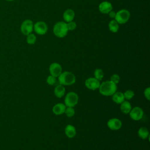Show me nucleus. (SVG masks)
Segmentation results:
<instances>
[{"mask_svg":"<svg viewBox=\"0 0 150 150\" xmlns=\"http://www.w3.org/2000/svg\"><path fill=\"white\" fill-rule=\"evenodd\" d=\"M144 94L145 97L148 100H149V99H150V88L149 87H147L145 89Z\"/></svg>","mask_w":150,"mask_h":150,"instance_id":"28","label":"nucleus"},{"mask_svg":"<svg viewBox=\"0 0 150 150\" xmlns=\"http://www.w3.org/2000/svg\"><path fill=\"white\" fill-rule=\"evenodd\" d=\"M79 96L73 91L68 93L64 98V104L66 107H74L78 103Z\"/></svg>","mask_w":150,"mask_h":150,"instance_id":"5","label":"nucleus"},{"mask_svg":"<svg viewBox=\"0 0 150 150\" xmlns=\"http://www.w3.org/2000/svg\"><path fill=\"white\" fill-rule=\"evenodd\" d=\"M49 70L50 75L55 77H58L62 72V67L59 63L54 62L50 65Z\"/></svg>","mask_w":150,"mask_h":150,"instance_id":"10","label":"nucleus"},{"mask_svg":"<svg viewBox=\"0 0 150 150\" xmlns=\"http://www.w3.org/2000/svg\"><path fill=\"white\" fill-rule=\"evenodd\" d=\"M75 17V12L72 9H67L63 14V18L65 22H69L73 21Z\"/></svg>","mask_w":150,"mask_h":150,"instance_id":"13","label":"nucleus"},{"mask_svg":"<svg viewBox=\"0 0 150 150\" xmlns=\"http://www.w3.org/2000/svg\"><path fill=\"white\" fill-rule=\"evenodd\" d=\"M66 23H67V29L69 30H71V31L74 30L77 28V24L74 21H71V22H67Z\"/></svg>","mask_w":150,"mask_h":150,"instance_id":"26","label":"nucleus"},{"mask_svg":"<svg viewBox=\"0 0 150 150\" xmlns=\"http://www.w3.org/2000/svg\"><path fill=\"white\" fill-rule=\"evenodd\" d=\"M138 135L140 138L145 139L149 136V131L146 127H142L139 128L138 131Z\"/></svg>","mask_w":150,"mask_h":150,"instance_id":"19","label":"nucleus"},{"mask_svg":"<svg viewBox=\"0 0 150 150\" xmlns=\"http://www.w3.org/2000/svg\"><path fill=\"white\" fill-rule=\"evenodd\" d=\"M98 9L101 13L103 14H108L112 10V5L110 2L103 1L99 4Z\"/></svg>","mask_w":150,"mask_h":150,"instance_id":"12","label":"nucleus"},{"mask_svg":"<svg viewBox=\"0 0 150 150\" xmlns=\"http://www.w3.org/2000/svg\"><path fill=\"white\" fill-rule=\"evenodd\" d=\"M108 28L111 32L116 33L118 31L119 24L115 19H112L108 23Z\"/></svg>","mask_w":150,"mask_h":150,"instance_id":"20","label":"nucleus"},{"mask_svg":"<svg viewBox=\"0 0 150 150\" xmlns=\"http://www.w3.org/2000/svg\"><path fill=\"white\" fill-rule=\"evenodd\" d=\"M6 1H14V0H6Z\"/></svg>","mask_w":150,"mask_h":150,"instance_id":"30","label":"nucleus"},{"mask_svg":"<svg viewBox=\"0 0 150 150\" xmlns=\"http://www.w3.org/2000/svg\"><path fill=\"white\" fill-rule=\"evenodd\" d=\"M94 78L98 80H101L104 77L103 71L100 69H96L94 71Z\"/></svg>","mask_w":150,"mask_h":150,"instance_id":"21","label":"nucleus"},{"mask_svg":"<svg viewBox=\"0 0 150 150\" xmlns=\"http://www.w3.org/2000/svg\"><path fill=\"white\" fill-rule=\"evenodd\" d=\"M100 85V81L94 77H89L85 81L86 87L91 90H95L98 88Z\"/></svg>","mask_w":150,"mask_h":150,"instance_id":"9","label":"nucleus"},{"mask_svg":"<svg viewBox=\"0 0 150 150\" xmlns=\"http://www.w3.org/2000/svg\"><path fill=\"white\" fill-rule=\"evenodd\" d=\"M129 18V11L127 9H122L116 12V15L114 19L118 23V24H124L128 21Z\"/></svg>","mask_w":150,"mask_h":150,"instance_id":"4","label":"nucleus"},{"mask_svg":"<svg viewBox=\"0 0 150 150\" xmlns=\"http://www.w3.org/2000/svg\"><path fill=\"white\" fill-rule=\"evenodd\" d=\"M107 126L111 130H118L122 127V122L118 118H112L108 121Z\"/></svg>","mask_w":150,"mask_h":150,"instance_id":"11","label":"nucleus"},{"mask_svg":"<svg viewBox=\"0 0 150 150\" xmlns=\"http://www.w3.org/2000/svg\"><path fill=\"white\" fill-rule=\"evenodd\" d=\"M64 132L66 135L69 138H72L75 137L76 135V128L71 125V124H68L66 125L64 129Z\"/></svg>","mask_w":150,"mask_h":150,"instance_id":"15","label":"nucleus"},{"mask_svg":"<svg viewBox=\"0 0 150 150\" xmlns=\"http://www.w3.org/2000/svg\"><path fill=\"white\" fill-rule=\"evenodd\" d=\"M46 82L49 85H52V86L54 85L56 83V77H55L52 75H50L47 77V78L46 79Z\"/></svg>","mask_w":150,"mask_h":150,"instance_id":"25","label":"nucleus"},{"mask_svg":"<svg viewBox=\"0 0 150 150\" xmlns=\"http://www.w3.org/2000/svg\"><path fill=\"white\" fill-rule=\"evenodd\" d=\"M120 77L119 76V75L117 74H112L111 77H110V81H111L112 82H113L115 84H118L120 81Z\"/></svg>","mask_w":150,"mask_h":150,"instance_id":"27","label":"nucleus"},{"mask_svg":"<svg viewBox=\"0 0 150 150\" xmlns=\"http://www.w3.org/2000/svg\"><path fill=\"white\" fill-rule=\"evenodd\" d=\"M100 93L104 96H112L115 91H117V84L110 80H107L103 82L99 86Z\"/></svg>","mask_w":150,"mask_h":150,"instance_id":"1","label":"nucleus"},{"mask_svg":"<svg viewBox=\"0 0 150 150\" xmlns=\"http://www.w3.org/2000/svg\"><path fill=\"white\" fill-rule=\"evenodd\" d=\"M108 15H109V17L110 18H111L112 19H115V15H116V12H114V11H111L108 13Z\"/></svg>","mask_w":150,"mask_h":150,"instance_id":"29","label":"nucleus"},{"mask_svg":"<svg viewBox=\"0 0 150 150\" xmlns=\"http://www.w3.org/2000/svg\"><path fill=\"white\" fill-rule=\"evenodd\" d=\"M112 100L117 104H121L125 100L124 94L120 91H115L112 95Z\"/></svg>","mask_w":150,"mask_h":150,"instance_id":"16","label":"nucleus"},{"mask_svg":"<svg viewBox=\"0 0 150 150\" xmlns=\"http://www.w3.org/2000/svg\"><path fill=\"white\" fill-rule=\"evenodd\" d=\"M33 30L38 35H44L47 32L48 26L46 22L43 21H38L33 25Z\"/></svg>","mask_w":150,"mask_h":150,"instance_id":"7","label":"nucleus"},{"mask_svg":"<svg viewBox=\"0 0 150 150\" xmlns=\"http://www.w3.org/2000/svg\"><path fill=\"white\" fill-rule=\"evenodd\" d=\"M36 41V37L35 34L31 33L27 35L26 42L29 45H33Z\"/></svg>","mask_w":150,"mask_h":150,"instance_id":"22","label":"nucleus"},{"mask_svg":"<svg viewBox=\"0 0 150 150\" xmlns=\"http://www.w3.org/2000/svg\"><path fill=\"white\" fill-rule=\"evenodd\" d=\"M33 22L30 19H26L23 21L21 25V31L24 35L27 36L28 35L32 33L33 30Z\"/></svg>","mask_w":150,"mask_h":150,"instance_id":"6","label":"nucleus"},{"mask_svg":"<svg viewBox=\"0 0 150 150\" xmlns=\"http://www.w3.org/2000/svg\"><path fill=\"white\" fill-rule=\"evenodd\" d=\"M53 32L54 35L59 38L65 37L69 32L67 27V23L63 21H59L56 22L53 26Z\"/></svg>","mask_w":150,"mask_h":150,"instance_id":"3","label":"nucleus"},{"mask_svg":"<svg viewBox=\"0 0 150 150\" xmlns=\"http://www.w3.org/2000/svg\"><path fill=\"white\" fill-rule=\"evenodd\" d=\"M66 108V106L64 104L57 103L53 107L52 111L55 115H59L64 113Z\"/></svg>","mask_w":150,"mask_h":150,"instance_id":"14","label":"nucleus"},{"mask_svg":"<svg viewBox=\"0 0 150 150\" xmlns=\"http://www.w3.org/2000/svg\"><path fill=\"white\" fill-rule=\"evenodd\" d=\"M123 94H124L125 99H126L127 100H131V98H132L135 95L134 92L131 90H126Z\"/></svg>","mask_w":150,"mask_h":150,"instance_id":"23","label":"nucleus"},{"mask_svg":"<svg viewBox=\"0 0 150 150\" xmlns=\"http://www.w3.org/2000/svg\"><path fill=\"white\" fill-rule=\"evenodd\" d=\"M64 113L66 114L67 117H72L75 114V111L73 107H67V108H66V110L64 111Z\"/></svg>","mask_w":150,"mask_h":150,"instance_id":"24","label":"nucleus"},{"mask_svg":"<svg viewBox=\"0 0 150 150\" xmlns=\"http://www.w3.org/2000/svg\"><path fill=\"white\" fill-rule=\"evenodd\" d=\"M120 105V110L124 114H129L131 110L132 109L131 103L128 101H124L121 103Z\"/></svg>","mask_w":150,"mask_h":150,"instance_id":"18","label":"nucleus"},{"mask_svg":"<svg viewBox=\"0 0 150 150\" xmlns=\"http://www.w3.org/2000/svg\"><path fill=\"white\" fill-rule=\"evenodd\" d=\"M76 80L75 75L70 71H64L58 76V81L60 84L63 86H70L73 84Z\"/></svg>","mask_w":150,"mask_h":150,"instance_id":"2","label":"nucleus"},{"mask_svg":"<svg viewBox=\"0 0 150 150\" xmlns=\"http://www.w3.org/2000/svg\"><path fill=\"white\" fill-rule=\"evenodd\" d=\"M129 114L132 120L134 121H139L142 118L144 111L141 107H135L131 110Z\"/></svg>","mask_w":150,"mask_h":150,"instance_id":"8","label":"nucleus"},{"mask_svg":"<svg viewBox=\"0 0 150 150\" xmlns=\"http://www.w3.org/2000/svg\"><path fill=\"white\" fill-rule=\"evenodd\" d=\"M65 91V87L62 84H59L56 86L54 89V94L55 96L57 98L62 97L64 95Z\"/></svg>","mask_w":150,"mask_h":150,"instance_id":"17","label":"nucleus"}]
</instances>
